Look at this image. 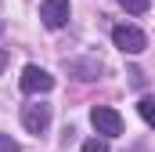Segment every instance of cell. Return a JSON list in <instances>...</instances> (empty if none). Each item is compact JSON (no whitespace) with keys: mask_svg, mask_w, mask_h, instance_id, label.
Segmentation results:
<instances>
[{"mask_svg":"<svg viewBox=\"0 0 155 152\" xmlns=\"http://www.w3.org/2000/svg\"><path fill=\"white\" fill-rule=\"evenodd\" d=\"M90 123L97 127V134H105V141L123 134V116L116 109H108V105H94L90 109Z\"/></svg>","mask_w":155,"mask_h":152,"instance_id":"obj_1","label":"cell"},{"mask_svg":"<svg viewBox=\"0 0 155 152\" xmlns=\"http://www.w3.org/2000/svg\"><path fill=\"white\" fill-rule=\"evenodd\" d=\"M112 43H116L123 54H141L148 47V36L137 29V26H116L112 29Z\"/></svg>","mask_w":155,"mask_h":152,"instance_id":"obj_2","label":"cell"},{"mask_svg":"<svg viewBox=\"0 0 155 152\" xmlns=\"http://www.w3.org/2000/svg\"><path fill=\"white\" fill-rule=\"evenodd\" d=\"M18 87H22L25 94H47V91H54V76L47 73V69H40V65H25Z\"/></svg>","mask_w":155,"mask_h":152,"instance_id":"obj_3","label":"cell"},{"mask_svg":"<svg viewBox=\"0 0 155 152\" xmlns=\"http://www.w3.org/2000/svg\"><path fill=\"white\" fill-rule=\"evenodd\" d=\"M22 127L29 130V134H43L47 127H51V105H22Z\"/></svg>","mask_w":155,"mask_h":152,"instance_id":"obj_4","label":"cell"},{"mask_svg":"<svg viewBox=\"0 0 155 152\" xmlns=\"http://www.w3.org/2000/svg\"><path fill=\"white\" fill-rule=\"evenodd\" d=\"M40 18L47 29H61L69 22V0H43L40 4Z\"/></svg>","mask_w":155,"mask_h":152,"instance_id":"obj_5","label":"cell"},{"mask_svg":"<svg viewBox=\"0 0 155 152\" xmlns=\"http://www.w3.org/2000/svg\"><path fill=\"white\" fill-rule=\"evenodd\" d=\"M65 69L76 76V80H97V76H101V62H97L94 54H90V58H69Z\"/></svg>","mask_w":155,"mask_h":152,"instance_id":"obj_6","label":"cell"},{"mask_svg":"<svg viewBox=\"0 0 155 152\" xmlns=\"http://www.w3.org/2000/svg\"><path fill=\"white\" fill-rule=\"evenodd\" d=\"M137 112H141V119H144L148 127L155 123V98H152V94H144V98L137 102Z\"/></svg>","mask_w":155,"mask_h":152,"instance_id":"obj_7","label":"cell"},{"mask_svg":"<svg viewBox=\"0 0 155 152\" xmlns=\"http://www.w3.org/2000/svg\"><path fill=\"white\" fill-rule=\"evenodd\" d=\"M119 4H123L130 15H144V11L152 7V0H119Z\"/></svg>","mask_w":155,"mask_h":152,"instance_id":"obj_8","label":"cell"},{"mask_svg":"<svg viewBox=\"0 0 155 152\" xmlns=\"http://www.w3.org/2000/svg\"><path fill=\"white\" fill-rule=\"evenodd\" d=\"M83 152H108V141L105 138H90V141H83Z\"/></svg>","mask_w":155,"mask_h":152,"instance_id":"obj_9","label":"cell"},{"mask_svg":"<svg viewBox=\"0 0 155 152\" xmlns=\"http://www.w3.org/2000/svg\"><path fill=\"white\" fill-rule=\"evenodd\" d=\"M0 152H22V149H18V141H11L7 134H0Z\"/></svg>","mask_w":155,"mask_h":152,"instance_id":"obj_10","label":"cell"},{"mask_svg":"<svg viewBox=\"0 0 155 152\" xmlns=\"http://www.w3.org/2000/svg\"><path fill=\"white\" fill-rule=\"evenodd\" d=\"M4 65H7V51L0 47V73H4Z\"/></svg>","mask_w":155,"mask_h":152,"instance_id":"obj_11","label":"cell"},{"mask_svg":"<svg viewBox=\"0 0 155 152\" xmlns=\"http://www.w3.org/2000/svg\"><path fill=\"white\" fill-rule=\"evenodd\" d=\"M0 33H4V22H0Z\"/></svg>","mask_w":155,"mask_h":152,"instance_id":"obj_12","label":"cell"}]
</instances>
